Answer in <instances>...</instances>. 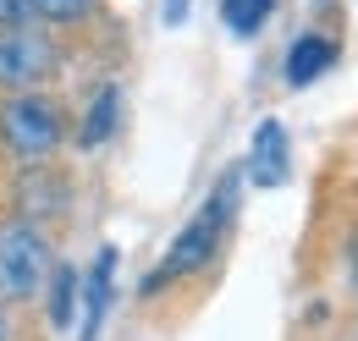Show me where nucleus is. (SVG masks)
Returning a JSON list of instances; mask_svg holds the SVG:
<instances>
[{
    "instance_id": "obj_12",
    "label": "nucleus",
    "mask_w": 358,
    "mask_h": 341,
    "mask_svg": "<svg viewBox=\"0 0 358 341\" xmlns=\"http://www.w3.org/2000/svg\"><path fill=\"white\" fill-rule=\"evenodd\" d=\"M187 11H193V0H160V17H166V28H182V22H187Z\"/></svg>"
},
{
    "instance_id": "obj_9",
    "label": "nucleus",
    "mask_w": 358,
    "mask_h": 341,
    "mask_svg": "<svg viewBox=\"0 0 358 341\" xmlns=\"http://www.w3.org/2000/svg\"><path fill=\"white\" fill-rule=\"evenodd\" d=\"M45 319L50 331H72L78 325V270L72 264H50V281H45Z\"/></svg>"
},
{
    "instance_id": "obj_6",
    "label": "nucleus",
    "mask_w": 358,
    "mask_h": 341,
    "mask_svg": "<svg viewBox=\"0 0 358 341\" xmlns=\"http://www.w3.org/2000/svg\"><path fill=\"white\" fill-rule=\"evenodd\" d=\"M287 170H292V149H287V127L265 116L254 138H248V160H243V182H254V187H281L287 182Z\"/></svg>"
},
{
    "instance_id": "obj_13",
    "label": "nucleus",
    "mask_w": 358,
    "mask_h": 341,
    "mask_svg": "<svg viewBox=\"0 0 358 341\" xmlns=\"http://www.w3.org/2000/svg\"><path fill=\"white\" fill-rule=\"evenodd\" d=\"M6 22H28V0H0V28Z\"/></svg>"
},
{
    "instance_id": "obj_7",
    "label": "nucleus",
    "mask_w": 358,
    "mask_h": 341,
    "mask_svg": "<svg viewBox=\"0 0 358 341\" xmlns=\"http://www.w3.org/2000/svg\"><path fill=\"white\" fill-rule=\"evenodd\" d=\"M342 55V44L331 39V34H298L292 50H287V66H281V78L292 88H309L314 78H325L331 72V61Z\"/></svg>"
},
{
    "instance_id": "obj_10",
    "label": "nucleus",
    "mask_w": 358,
    "mask_h": 341,
    "mask_svg": "<svg viewBox=\"0 0 358 341\" xmlns=\"http://www.w3.org/2000/svg\"><path fill=\"white\" fill-rule=\"evenodd\" d=\"M270 17H275V0H221V22L237 39H254Z\"/></svg>"
},
{
    "instance_id": "obj_1",
    "label": "nucleus",
    "mask_w": 358,
    "mask_h": 341,
    "mask_svg": "<svg viewBox=\"0 0 358 341\" xmlns=\"http://www.w3.org/2000/svg\"><path fill=\"white\" fill-rule=\"evenodd\" d=\"M237 210H243V176L226 170L221 182L204 193V204L177 226V237L166 242V254L155 259V270L143 275V298H160V292H171L182 281L204 275L210 259L226 248V237H231V226H237Z\"/></svg>"
},
{
    "instance_id": "obj_11",
    "label": "nucleus",
    "mask_w": 358,
    "mask_h": 341,
    "mask_svg": "<svg viewBox=\"0 0 358 341\" xmlns=\"http://www.w3.org/2000/svg\"><path fill=\"white\" fill-rule=\"evenodd\" d=\"M94 11V0H28V17H45V22H83Z\"/></svg>"
},
{
    "instance_id": "obj_5",
    "label": "nucleus",
    "mask_w": 358,
    "mask_h": 341,
    "mask_svg": "<svg viewBox=\"0 0 358 341\" xmlns=\"http://www.w3.org/2000/svg\"><path fill=\"white\" fill-rule=\"evenodd\" d=\"M110 298H116V248L105 242L89 259V270H78V341H99Z\"/></svg>"
},
{
    "instance_id": "obj_4",
    "label": "nucleus",
    "mask_w": 358,
    "mask_h": 341,
    "mask_svg": "<svg viewBox=\"0 0 358 341\" xmlns=\"http://www.w3.org/2000/svg\"><path fill=\"white\" fill-rule=\"evenodd\" d=\"M55 72V44L50 34L28 17V22H6L0 28V88L6 94H28Z\"/></svg>"
},
{
    "instance_id": "obj_2",
    "label": "nucleus",
    "mask_w": 358,
    "mask_h": 341,
    "mask_svg": "<svg viewBox=\"0 0 358 341\" xmlns=\"http://www.w3.org/2000/svg\"><path fill=\"white\" fill-rule=\"evenodd\" d=\"M66 143V110L45 88L0 99V154L22 170H45Z\"/></svg>"
},
{
    "instance_id": "obj_3",
    "label": "nucleus",
    "mask_w": 358,
    "mask_h": 341,
    "mask_svg": "<svg viewBox=\"0 0 358 341\" xmlns=\"http://www.w3.org/2000/svg\"><path fill=\"white\" fill-rule=\"evenodd\" d=\"M50 237L28 215H0V303H34L50 281Z\"/></svg>"
},
{
    "instance_id": "obj_14",
    "label": "nucleus",
    "mask_w": 358,
    "mask_h": 341,
    "mask_svg": "<svg viewBox=\"0 0 358 341\" xmlns=\"http://www.w3.org/2000/svg\"><path fill=\"white\" fill-rule=\"evenodd\" d=\"M0 341H11V319H6V303H0Z\"/></svg>"
},
{
    "instance_id": "obj_8",
    "label": "nucleus",
    "mask_w": 358,
    "mask_h": 341,
    "mask_svg": "<svg viewBox=\"0 0 358 341\" xmlns=\"http://www.w3.org/2000/svg\"><path fill=\"white\" fill-rule=\"evenodd\" d=\"M122 127V88L116 83H99L89 94V105H83V122H78V143L83 149H99V143H110V132Z\"/></svg>"
}]
</instances>
